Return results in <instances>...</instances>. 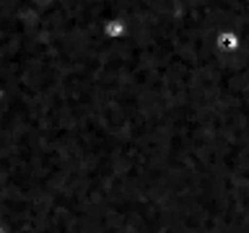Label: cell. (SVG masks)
I'll return each mask as SVG.
<instances>
[{
	"mask_svg": "<svg viewBox=\"0 0 249 233\" xmlns=\"http://www.w3.org/2000/svg\"><path fill=\"white\" fill-rule=\"evenodd\" d=\"M215 44H218V50H221L223 54H233V52H239L241 47V34L239 31H233V29H226L221 31V34L215 36Z\"/></svg>",
	"mask_w": 249,
	"mask_h": 233,
	"instance_id": "1",
	"label": "cell"
},
{
	"mask_svg": "<svg viewBox=\"0 0 249 233\" xmlns=\"http://www.w3.org/2000/svg\"><path fill=\"white\" fill-rule=\"evenodd\" d=\"M127 23H124V18H107L104 23H101V34H104V39H109V42H120V39L127 36Z\"/></svg>",
	"mask_w": 249,
	"mask_h": 233,
	"instance_id": "2",
	"label": "cell"
}]
</instances>
